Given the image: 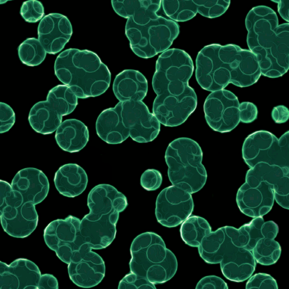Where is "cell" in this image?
I'll list each match as a JSON object with an SVG mask.
<instances>
[{
    "instance_id": "f1b7e54d",
    "label": "cell",
    "mask_w": 289,
    "mask_h": 289,
    "mask_svg": "<svg viewBox=\"0 0 289 289\" xmlns=\"http://www.w3.org/2000/svg\"><path fill=\"white\" fill-rule=\"evenodd\" d=\"M211 227L204 218L193 215L189 216L180 227V235L188 245L198 247L203 238L211 232Z\"/></svg>"
},
{
    "instance_id": "d6986e66",
    "label": "cell",
    "mask_w": 289,
    "mask_h": 289,
    "mask_svg": "<svg viewBox=\"0 0 289 289\" xmlns=\"http://www.w3.org/2000/svg\"><path fill=\"white\" fill-rule=\"evenodd\" d=\"M243 247L238 228L225 226L211 231L198 247L201 257L207 263L218 264L233 246Z\"/></svg>"
},
{
    "instance_id": "6da1fadb",
    "label": "cell",
    "mask_w": 289,
    "mask_h": 289,
    "mask_svg": "<svg viewBox=\"0 0 289 289\" xmlns=\"http://www.w3.org/2000/svg\"><path fill=\"white\" fill-rule=\"evenodd\" d=\"M194 68L192 58L183 50L169 49L159 56L152 79L157 94L153 113L161 124L180 125L196 109L197 95L189 85Z\"/></svg>"
},
{
    "instance_id": "cb8c5ba5",
    "label": "cell",
    "mask_w": 289,
    "mask_h": 289,
    "mask_svg": "<svg viewBox=\"0 0 289 289\" xmlns=\"http://www.w3.org/2000/svg\"><path fill=\"white\" fill-rule=\"evenodd\" d=\"M66 115L60 107L52 100L35 103L31 108L28 120L32 128L42 134L52 133L62 122V117Z\"/></svg>"
},
{
    "instance_id": "8d00e7d4",
    "label": "cell",
    "mask_w": 289,
    "mask_h": 289,
    "mask_svg": "<svg viewBox=\"0 0 289 289\" xmlns=\"http://www.w3.org/2000/svg\"><path fill=\"white\" fill-rule=\"evenodd\" d=\"M162 181V175L160 171L155 169H149L142 174L140 184L145 190L152 191L160 187Z\"/></svg>"
},
{
    "instance_id": "30bf717a",
    "label": "cell",
    "mask_w": 289,
    "mask_h": 289,
    "mask_svg": "<svg viewBox=\"0 0 289 289\" xmlns=\"http://www.w3.org/2000/svg\"><path fill=\"white\" fill-rule=\"evenodd\" d=\"M80 221L76 217L69 215L64 219L52 221L44 230L47 246L67 264L71 261H77L87 250L92 249L80 233Z\"/></svg>"
},
{
    "instance_id": "603a6c76",
    "label": "cell",
    "mask_w": 289,
    "mask_h": 289,
    "mask_svg": "<svg viewBox=\"0 0 289 289\" xmlns=\"http://www.w3.org/2000/svg\"><path fill=\"white\" fill-rule=\"evenodd\" d=\"M148 81L139 71L124 70L115 77L112 90L119 101H142L148 92Z\"/></svg>"
},
{
    "instance_id": "60d3db41",
    "label": "cell",
    "mask_w": 289,
    "mask_h": 289,
    "mask_svg": "<svg viewBox=\"0 0 289 289\" xmlns=\"http://www.w3.org/2000/svg\"><path fill=\"white\" fill-rule=\"evenodd\" d=\"M271 116L276 123H283L286 122L289 118V110L287 107L283 105L274 107L271 111Z\"/></svg>"
},
{
    "instance_id": "5bb4252c",
    "label": "cell",
    "mask_w": 289,
    "mask_h": 289,
    "mask_svg": "<svg viewBox=\"0 0 289 289\" xmlns=\"http://www.w3.org/2000/svg\"><path fill=\"white\" fill-rule=\"evenodd\" d=\"M194 207L191 194L172 185L164 189L158 195L155 215L158 222L163 226L175 227L190 216Z\"/></svg>"
},
{
    "instance_id": "b9f144b4",
    "label": "cell",
    "mask_w": 289,
    "mask_h": 289,
    "mask_svg": "<svg viewBox=\"0 0 289 289\" xmlns=\"http://www.w3.org/2000/svg\"><path fill=\"white\" fill-rule=\"evenodd\" d=\"M58 281L53 275L49 273L41 274L38 289H58Z\"/></svg>"
},
{
    "instance_id": "74e56055",
    "label": "cell",
    "mask_w": 289,
    "mask_h": 289,
    "mask_svg": "<svg viewBox=\"0 0 289 289\" xmlns=\"http://www.w3.org/2000/svg\"><path fill=\"white\" fill-rule=\"evenodd\" d=\"M16 115L13 108L8 104L0 103V132L8 131L14 125Z\"/></svg>"
},
{
    "instance_id": "4316f807",
    "label": "cell",
    "mask_w": 289,
    "mask_h": 289,
    "mask_svg": "<svg viewBox=\"0 0 289 289\" xmlns=\"http://www.w3.org/2000/svg\"><path fill=\"white\" fill-rule=\"evenodd\" d=\"M111 6L119 16L137 22L157 14L162 6V1H112Z\"/></svg>"
},
{
    "instance_id": "e575fe53",
    "label": "cell",
    "mask_w": 289,
    "mask_h": 289,
    "mask_svg": "<svg viewBox=\"0 0 289 289\" xmlns=\"http://www.w3.org/2000/svg\"><path fill=\"white\" fill-rule=\"evenodd\" d=\"M119 289H156L155 284L151 282L147 278L130 272L126 274L119 281Z\"/></svg>"
},
{
    "instance_id": "d4e9b609",
    "label": "cell",
    "mask_w": 289,
    "mask_h": 289,
    "mask_svg": "<svg viewBox=\"0 0 289 289\" xmlns=\"http://www.w3.org/2000/svg\"><path fill=\"white\" fill-rule=\"evenodd\" d=\"M54 182L62 195L74 198L82 194L88 184L85 171L76 164L69 163L61 166L56 172Z\"/></svg>"
},
{
    "instance_id": "d590c367",
    "label": "cell",
    "mask_w": 289,
    "mask_h": 289,
    "mask_svg": "<svg viewBox=\"0 0 289 289\" xmlns=\"http://www.w3.org/2000/svg\"><path fill=\"white\" fill-rule=\"evenodd\" d=\"M245 288L277 289L278 285L275 279L270 275L265 273H257L252 275L248 278Z\"/></svg>"
},
{
    "instance_id": "ba28073f",
    "label": "cell",
    "mask_w": 289,
    "mask_h": 289,
    "mask_svg": "<svg viewBox=\"0 0 289 289\" xmlns=\"http://www.w3.org/2000/svg\"><path fill=\"white\" fill-rule=\"evenodd\" d=\"M179 32L177 22L158 15L139 25L127 19L125 27L131 50L138 57L144 59L168 50Z\"/></svg>"
},
{
    "instance_id": "8fae6325",
    "label": "cell",
    "mask_w": 289,
    "mask_h": 289,
    "mask_svg": "<svg viewBox=\"0 0 289 289\" xmlns=\"http://www.w3.org/2000/svg\"><path fill=\"white\" fill-rule=\"evenodd\" d=\"M242 155L250 169L261 162L289 168V131L279 138L266 130L255 131L245 139Z\"/></svg>"
},
{
    "instance_id": "4fadbf2b",
    "label": "cell",
    "mask_w": 289,
    "mask_h": 289,
    "mask_svg": "<svg viewBox=\"0 0 289 289\" xmlns=\"http://www.w3.org/2000/svg\"><path fill=\"white\" fill-rule=\"evenodd\" d=\"M239 103L237 97L229 90L224 89L211 92L203 105L208 125L221 133L234 129L240 122Z\"/></svg>"
},
{
    "instance_id": "277c9868",
    "label": "cell",
    "mask_w": 289,
    "mask_h": 289,
    "mask_svg": "<svg viewBox=\"0 0 289 289\" xmlns=\"http://www.w3.org/2000/svg\"><path fill=\"white\" fill-rule=\"evenodd\" d=\"M55 74L78 98L98 96L110 86L111 73L99 56L88 50L69 48L57 57Z\"/></svg>"
},
{
    "instance_id": "8992f818",
    "label": "cell",
    "mask_w": 289,
    "mask_h": 289,
    "mask_svg": "<svg viewBox=\"0 0 289 289\" xmlns=\"http://www.w3.org/2000/svg\"><path fill=\"white\" fill-rule=\"evenodd\" d=\"M130 252V272L155 284L169 281L177 272L176 256L166 247L162 238L155 232H143L135 237L131 242Z\"/></svg>"
},
{
    "instance_id": "9a60e30c",
    "label": "cell",
    "mask_w": 289,
    "mask_h": 289,
    "mask_svg": "<svg viewBox=\"0 0 289 289\" xmlns=\"http://www.w3.org/2000/svg\"><path fill=\"white\" fill-rule=\"evenodd\" d=\"M260 182L271 187L274 200L279 206L289 209V168L259 163L247 171L245 182L254 186Z\"/></svg>"
},
{
    "instance_id": "d6a6232c",
    "label": "cell",
    "mask_w": 289,
    "mask_h": 289,
    "mask_svg": "<svg viewBox=\"0 0 289 289\" xmlns=\"http://www.w3.org/2000/svg\"><path fill=\"white\" fill-rule=\"evenodd\" d=\"M198 13L208 18H215L222 15L228 9L230 1L222 0L197 1Z\"/></svg>"
},
{
    "instance_id": "ac0fdd59",
    "label": "cell",
    "mask_w": 289,
    "mask_h": 289,
    "mask_svg": "<svg viewBox=\"0 0 289 289\" xmlns=\"http://www.w3.org/2000/svg\"><path fill=\"white\" fill-rule=\"evenodd\" d=\"M41 275L38 266L23 258L10 264L0 261V289H38Z\"/></svg>"
},
{
    "instance_id": "7c38bea8",
    "label": "cell",
    "mask_w": 289,
    "mask_h": 289,
    "mask_svg": "<svg viewBox=\"0 0 289 289\" xmlns=\"http://www.w3.org/2000/svg\"><path fill=\"white\" fill-rule=\"evenodd\" d=\"M115 106L128 137L139 143L150 142L157 137L161 123L142 101H119Z\"/></svg>"
},
{
    "instance_id": "5b68a950",
    "label": "cell",
    "mask_w": 289,
    "mask_h": 289,
    "mask_svg": "<svg viewBox=\"0 0 289 289\" xmlns=\"http://www.w3.org/2000/svg\"><path fill=\"white\" fill-rule=\"evenodd\" d=\"M128 205L125 196L109 184H99L88 195L89 213L81 220L80 233L92 249L108 246L116 234L119 214Z\"/></svg>"
},
{
    "instance_id": "836d02e7",
    "label": "cell",
    "mask_w": 289,
    "mask_h": 289,
    "mask_svg": "<svg viewBox=\"0 0 289 289\" xmlns=\"http://www.w3.org/2000/svg\"><path fill=\"white\" fill-rule=\"evenodd\" d=\"M20 14L26 22L35 23L44 17V7L42 3L39 1H27L22 4Z\"/></svg>"
},
{
    "instance_id": "9c48e42d",
    "label": "cell",
    "mask_w": 289,
    "mask_h": 289,
    "mask_svg": "<svg viewBox=\"0 0 289 289\" xmlns=\"http://www.w3.org/2000/svg\"><path fill=\"white\" fill-rule=\"evenodd\" d=\"M0 218L4 230L15 238L28 237L38 223L35 205L24 202L22 194L6 181L0 185Z\"/></svg>"
},
{
    "instance_id": "f35d334b",
    "label": "cell",
    "mask_w": 289,
    "mask_h": 289,
    "mask_svg": "<svg viewBox=\"0 0 289 289\" xmlns=\"http://www.w3.org/2000/svg\"><path fill=\"white\" fill-rule=\"evenodd\" d=\"M239 111L240 121L242 123H251L257 117V107L252 102L245 101L239 103Z\"/></svg>"
},
{
    "instance_id": "ab89813d",
    "label": "cell",
    "mask_w": 289,
    "mask_h": 289,
    "mask_svg": "<svg viewBox=\"0 0 289 289\" xmlns=\"http://www.w3.org/2000/svg\"><path fill=\"white\" fill-rule=\"evenodd\" d=\"M196 289H227L225 281L216 275H208L202 278L197 283Z\"/></svg>"
},
{
    "instance_id": "52a82bcc",
    "label": "cell",
    "mask_w": 289,
    "mask_h": 289,
    "mask_svg": "<svg viewBox=\"0 0 289 289\" xmlns=\"http://www.w3.org/2000/svg\"><path fill=\"white\" fill-rule=\"evenodd\" d=\"M165 159L172 185L191 194L204 187L207 171L202 163L201 148L196 141L185 137L174 139L168 145Z\"/></svg>"
},
{
    "instance_id": "3957f363",
    "label": "cell",
    "mask_w": 289,
    "mask_h": 289,
    "mask_svg": "<svg viewBox=\"0 0 289 289\" xmlns=\"http://www.w3.org/2000/svg\"><path fill=\"white\" fill-rule=\"evenodd\" d=\"M247 44L261 75L282 76L289 68V23L279 25L275 12L265 6L252 8L245 20Z\"/></svg>"
},
{
    "instance_id": "83f0119b",
    "label": "cell",
    "mask_w": 289,
    "mask_h": 289,
    "mask_svg": "<svg viewBox=\"0 0 289 289\" xmlns=\"http://www.w3.org/2000/svg\"><path fill=\"white\" fill-rule=\"evenodd\" d=\"M238 229L245 241V245L243 248L250 251L261 238L267 237L274 239L279 230L276 223L273 221H265L263 217L253 218Z\"/></svg>"
},
{
    "instance_id": "4dcf8cb0",
    "label": "cell",
    "mask_w": 289,
    "mask_h": 289,
    "mask_svg": "<svg viewBox=\"0 0 289 289\" xmlns=\"http://www.w3.org/2000/svg\"><path fill=\"white\" fill-rule=\"evenodd\" d=\"M251 251L256 263L262 265H270L279 259L281 248L274 239L266 237L259 239Z\"/></svg>"
},
{
    "instance_id": "e0dca14e",
    "label": "cell",
    "mask_w": 289,
    "mask_h": 289,
    "mask_svg": "<svg viewBox=\"0 0 289 289\" xmlns=\"http://www.w3.org/2000/svg\"><path fill=\"white\" fill-rule=\"evenodd\" d=\"M236 201L240 211L253 218L263 217L271 210L274 197L271 187L266 182L250 186L245 182L237 191Z\"/></svg>"
},
{
    "instance_id": "7bdbcfd3",
    "label": "cell",
    "mask_w": 289,
    "mask_h": 289,
    "mask_svg": "<svg viewBox=\"0 0 289 289\" xmlns=\"http://www.w3.org/2000/svg\"><path fill=\"white\" fill-rule=\"evenodd\" d=\"M271 2L277 4V10L282 18L288 23L289 1L275 0Z\"/></svg>"
},
{
    "instance_id": "ffe728a7",
    "label": "cell",
    "mask_w": 289,
    "mask_h": 289,
    "mask_svg": "<svg viewBox=\"0 0 289 289\" xmlns=\"http://www.w3.org/2000/svg\"><path fill=\"white\" fill-rule=\"evenodd\" d=\"M68 272L75 285L91 288L98 285L105 276V263L99 254L90 249L79 260L68 264Z\"/></svg>"
},
{
    "instance_id": "7402d4cb",
    "label": "cell",
    "mask_w": 289,
    "mask_h": 289,
    "mask_svg": "<svg viewBox=\"0 0 289 289\" xmlns=\"http://www.w3.org/2000/svg\"><path fill=\"white\" fill-rule=\"evenodd\" d=\"M220 264L222 274L227 279L242 282L253 274L256 262L251 251L234 245L225 253Z\"/></svg>"
},
{
    "instance_id": "7a4b0ae2",
    "label": "cell",
    "mask_w": 289,
    "mask_h": 289,
    "mask_svg": "<svg viewBox=\"0 0 289 289\" xmlns=\"http://www.w3.org/2000/svg\"><path fill=\"white\" fill-rule=\"evenodd\" d=\"M195 63L197 82L210 92L224 89L230 83L248 87L261 75L255 56L235 44L205 46L198 52Z\"/></svg>"
},
{
    "instance_id": "2e32d148",
    "label": "cell",
    "mask_w": 289,
    "mask_h": 289,
    "mask_svg": "<svg viewBox=\"0 0 289 289\" xmlns=\"http://www.w3.org/2000/svg\"><path fill=\"white\" fill-rule=\"evenodd\" d=\"M73 33L69 19L59 13L44 16L38 27V39L47 53L56 54L61 51Z\"/></svg>"
},
{
    "instance_id": "1f68e13d",
    "label": "cell",
    "mask_w": 289,
    "mask_h": 289,
    "mask_svg": "<svg viewBox=\"0 0 289 289\" xmlns=\"http://www.w3.org/2000/svg\"><path fill=\"white\" fill-rule=\"evenodd\" d=\"M21 61L29 66H36L45 60L47 52L38 39L33 37L24 40L18 47Z\"/></svg>"
},
{
    "instance_id": "484cf974",
    "label": "cell",
    "mask_w": 289,
    "mask_h": 289,
    "mask_svg": "<svg viewBox=\"0 0 289 289\" xmlns=\"http://www.w3.org/2000/svg\"><path fill=\"white\" fill-rule=\"evenodd\" d=\"M87 126L76 119L62 121L56 130L55 138L58 146L63 151L76 153L82 150L89 140Z\"/></svg>"
},
{
    "instance_id": "f546056e",
    "label": "cell",
    "mask_w": 289,
    "mask_h": 289,
    "mask_svg": "<svg viewBox=\"0 0 289 289\" xmlns=\"http://www.w3.org/2000/svg\"><path fill=\"white\" fill-rule=\"evenodd\" d=\"M162 6L166 15L176 22L190 20L198 13L197 0L162 1Z\"/></svg>"
},
{
    "instance_id": "44dd1931",
    "label": "cell",
    "mask_w": 289,
    "mask_h": 289,
    "mask_svg": "<svg viewBox=\"0 0 289 289\" xmlns=\"http://www.w3.org/2000/svg\"><path fill=\"white\" fill-rule=\"evenodd\" d=\"M11 186L22 194L24 202L35 205L44 200L50 188L47 176L42 171L35 168L20 170L12 180Z\"/></svg>"
}]
</instances>
